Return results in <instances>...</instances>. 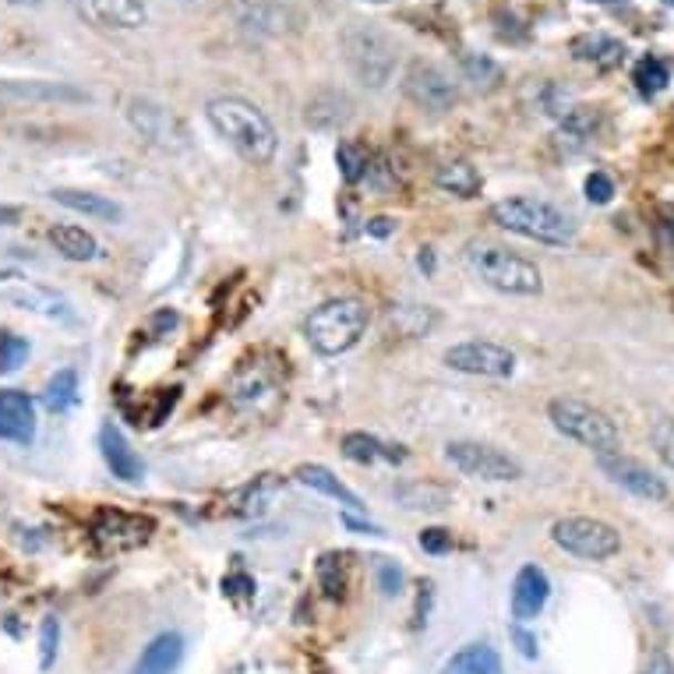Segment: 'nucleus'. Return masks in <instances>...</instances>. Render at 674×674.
I'll return each instance as SVG.
<instances>
[{
    "instance_id": "obj_36",
    "label": "nucleus",
    "mask_w": 674,
    "mask_h": 674,
    "mask_svg": "<svg viewBox=\"0 0 674 674\" xmlns=\"http://www.w3.org/2000/svg\"><path fill=\"white\" fill-rule=\"evenodd\" d=\"M25 357H29V339L0 329V375L18 371L25 364Z\"/></svg>"
},
{
    "instance_id": "obj_20",
    "label": "nucleus",
    "mask_w": 674,
    "mask_h": 674,
    "mask_svg": "<svg viewBox=\"0 0 674 674\" xmlns=\"http://www.w3.org/2000/svg\"><path fill=\"white\" fill-rule=\"evenodd\" d=\"M100 452H103V459H106L110 473L118 477V480H124V484H139V480L145 477L142 456L127 446V438L121 435V428H113V423H103V431H100Z\"/></svg>"
},
{
    "instance_id": "obj_4",
    "label": "nucleus",
    "mask_w": 674,
    "mask_h": 674,
    "mask_svg": "<svg viewBox=\"0 0 674 674\" xmlns=\"http://www.w3.org/2000/svg\"><path fill=\"white\" fill-rule=\"evenodd\" d=\"M339 47L346 57V68L364 89H385L396 74L399 47L389 32L375 22H350L339 35Z\"/></svg>"
},
{
    "instance_id": "obj_52",
    "label": "nucleus",
    "mask_w": 674,
    "mask_h": 674,
    "mask_svg": "<svg viewBox=\"0 0 674 674\" xmlns=\"http://www.w3.org/2000/svg\"><path fill=\"white\" fill-rule=\"evenodd\" d=\"M661 4H664V8H671V11H674V0H661Z\"/></svg>"
},
{
    "instance_id": "obj_23",
    "label": "nucleus",
    "mask_w": 674,
    "mask_h": 674,
    "mask_svg": "<svg viewBox=\"0 0 674 674\" xmlns=\"http://www.w3.org/2000/svg\"><path fill=\"white\" fill-rule=\"evenodd\" d=\"M50 198L57 205H64L71 212H82L89 219H106V223H118L124 216V208L106 198V195H95V191H79V187H57L50 191Z\"/></svg>"
},
{
    "instance_id": "obj_39",
    "label": "nucleus",
    "mask_w": 674,
    "mask_h": 674,
    "mask_svg": "<svg viewBox=\"0 0 674 674\" xmlns=\"http://www.w3.org/2000/svg\"><path fill=\"white\" fill-rule=\"evenodd\" d=\"M57 643H61V622H57V619H47L43 629H40V650H43L40 667H43V671H50L53 661H57Z\"/></svg>"
},
{
    "instance_id": "obj_49",
    "label": "nucleus",
    "mask_w": 674,
    "mask_h": 674,
    "mask_svg": "<svg viewBox=\"0 0 674 674\" xmlns=\"http://www.w3.org/2000/svg\"><path fill=\"white\" fill-rule=\"evenodd\" d=\"M8 4H32V8H35L40 0H8Z\"/></svg>"
},
{
    "instance_id": "obj_51",
    "label": "nucleus",
    "mask_w": 674,
    "mask_h": 674,
    "mask_svg": "<svg viewBox=\"0 0 674 674\" xmlns=\"http://www.w3.org/2000/svg\"><path fill=\"white\" fill-rule=\"evenodd\" d=\"M364 4H389V0H364Z\"/></svg>"
},
{
    "instance_id": "obj_3",
    "label": "nucleus",
    "mask_w": 674,
    "mask_h": 674,
    "mask_svg": "<svg viewBox=\"0 0 674 674\" xmlns=\"http://www.w3.org/2000/svg\"><path fill=\"white\" fill-rule=\"evenodd\" d=\"M467 262L480 276V283H488L498 294H509V297H541L544 294V276H541V268H537V262L509 252L506 244L473 241L467 247Z\"/></svg>"
},
{
    "instance_id": "obj_33",
    "label": "nucleus",
    "mask_w": 674,
    "mask_h": 674,
    "mask_svg": "<svg viewBox=\"0 0 674 674\" xmlns=\"http://www.w3.org/2000/svg\"><path fill=\"white\" fill-rule=\"evenodd\" d=\"M632 82H635V89H640V95H661L664 89H667V82H671V71H667V64L661 61V57H643L640 64H635V71H632Z\"/></svg>"
},
{
    "instance_id": "obj_16",
    "label": "nucleus",
    "mask_w": 674,
    "mask_h": 674,
    "mask_svg": "<svg viewBox=\"0 0 674 674\" xmlns=\"http://www.w3.org/2000/svg\"><path fill=\"white\" fill-rule=\"evenodd\" d=\"M0 300H8L11 307H22V312L43 315L50 321H74L71 304L61 294H53L47 286L22 276H0Z\"/></svg>"
},
{
    "instance_id": "obj_13",
    "label": "nucleus",
    "mask_w": 674,
    "mask_h": 674,
    "mask_svg": "<svg viewBox=\"0 0 674 674\" xmlns=\"http://www.w3.org/2000/svg\"><path fill=\"white\" fill-rule=\"evenodd\" d=\"M234 22L258 40H279L300 25V18L290 0H234Z\"/></svg>"
},
{
    "instance_id": "obj_28",
    "label": "nucleus",
    "mask_w": 674,
    "mask_h": 674,
    "mask_svg": "<svg viewBox=\"0 0 674 674\" xmlns=\"http://www.w3.org/2000/svg\"><path fill=\"white\" fill-rule=\"evenodd\" d=\"M435 184L446 191V195H456V198H477L484 181H480V173L470 160H449L441 163L438 173H435Z\"/></svg>"
},
{
    "instance_id": "obj_47",
    "label": "nucleus",
    "mask_w": 674,
    "mask_h": 674,
    "mask_svg": "<svg viewBox=\"0 0 674 674\" xmlns=\"http://www.w3.org/2000/svg\"><path fill=\"white\" fill-rule=\"evenodd\" d=\"M18 219H22V208H14V205H0V226H14Z\"/></svg>"
},
{
    "instance_id": "obj_25",
    "label": "nucleus",
    "mask_w": 674,
    "mask_h": 674,
    "mask_svg": "<svg viewBox=\"0 0 674 674\" xmlns=\"http://www.w3.org/2000/svg\"><path fill=\"white\" fill-rule=\"evenodd\" d=\"M50 244H53V252L61 258H68V262H95V258H100V241H95L89 229L74 226V223L50 226Z\"/></svg>"
},
{
    "instance_id": "obj_45",
    "label": "nucleus",
    "mask_w": 674,
    "mask_h": 674,
    "mask_svg": "<svg viewBox=\"0 0 674 674\" xmlns=\"http://www.w3.org/2000/svg\"><path fill=\"white\" fill-rule=\"evenodd\" d=\"M512 640L519 643V653H523V657H537V640H533V635L530 632H523V629H512Z\"/></svg>"
},
{
    "instance_id": "obj_42",
    "label": "nucleus",
    "mask_w": 674,
    "mask_h": 674,
    "mask_svg": "<svg viewBox=\"0 0 674 674\" xmlns=\"http://www.w3.org/2000/svg\"><path fill=\"white\" fill-rule=\"evenodd\" d=\"M378 583H381V593H385V596H396L399 586H402V575H399L396 565L381 562V565H378Z\"/></svg>"
},
{
    "instance_id": "obj_46",
    "label": "nucleus",
    "mask_w": 674,
    "mask_h": 674,
    "mask_svg": "<svg viewBox=\"0 0 674 674\" xmlns=\"http://www.w3.org/2000/svg\"><path fill=\"white\" fill-rule=\"evenodd\" d=\"M392 229H396V223H392V219H385V216H378V219L368 223V234H371V237H389Z\"/></svg>"
},
{
    "instance_id": "obj_53",
    "label": "nucleus",
    "mask_w": 674,
    "mask_h": 674,
    "mask_svg": "<svg viewBox=\"0 0 674 674\" xmlns=\"http://www.w3.org/2000/svg\"><path fill=\"white\" fill-rule=\"evenodd\" d=\"M181 4H187V0H181Z\"/></svg>"
},
{
    "instance_id": "obj_18",
    "label": "nucleus",
    "mask_w": 674,
    "mask_h": 674,
    "mask_svg": "<svg viewBox=\"0 0 674 674\" xmlns=\"http://www.w3.org/2000/svg\"><path fill=\"white\" fill-rule=\"evenodd\" d=\"M35 438V402L22 389H0V441L29 446Z\"/></svg>"
},
{
    "instance_id": "obj_30",
    "label": "nucleus",
    "mask_w": 674,
    "mask_h": 674,
    "mask_svg": "<svg viewBox=\"0 0 674 674\" xmlns=\"http://www.w3.org/2000/svg\"><path fill=\"white\" fill-rule=\"evenodd\" d=\"M392 498L402 509H413V512H441L452 498L441 484H431V480H410V484H399L392 491Z\"/></svg>"
},
{
    "instance_id": "obj_41",
    "label": "nucleus",
    "mask_w": 674,
    "mask_h": 674,
    "mask_svg": "<svg viewBox=\"0 0 674 674\" xmlns=\"http://www.w3.org/2000/svg\"><path fill=\"white\" fill-rule=\"evenodd\" d=\"M420 548L428 551V554H446V551L452 548V533L441 530V527L423 530V533H420Z\"/></svg>"
},
{
    "instance_id": "obj_21",
    "label": "nucleus",
    "mask_w": 674,
    "mask_h": 674,
    "mask_svg": "<svg viewBox=\"0 0 674 674\" xmlns=\"http://www.w3.org/2000/svg\"><path fill=\"white\" fill-rule=\"evenodd\" d=\"M184 661V635L181 632H160L156 640H152L142 657L134 661V671L131 674H173Z\"/></svg>"
},
{
    "instance_id": "obj_35",
    "label": "nucleus",
    "mask_w": 674,
    "mask_h": 674,
    "mask_svg": "<svg viewBox=\"0 0 674 674\" xmlns=\"http://www.w3.org/2000/svg\"><path fill=\"white\" fill-rule=\"evenodd\" d=\"M336 163H339L343 177L350 181V184L364 181V177H368V170H371V166H368V152H364L360 145H354V142H339Z\"/></svg>"
},
{
    "instance_id": "obj_17",
    "label": "nucleus",
    "mask_w": 674,
    "mask_h": 674,
    "mask_svg": "<svg viewBox=\"0 0 674 674\" xmlns=\"http://www.w3.org/2000/svg\"><path fill=\"white\" fill-rule=\"evenodd\" d=\"M0 100L14 103H85L89 95L71 82H47V79H0Z\"/></svg>"
},
{
    "instance_id": "obj_40",
    "label": "nucleus",
    "mask_w": 674,
    "mask_h": 674,
    "mask_svg": "<svg viewBox=\"0 0 674 674\" xmlns=\"http://www.w3.org/2000/svg\"><path fill=\"white\" fill-rule=\"evenodd\" d=\"M586 198L593 205H607L614 198V181L607 177L604 170H593L590 177H586Z\"/></svg>"
},
{
    "instance_id": "obj_7",
    "label": "nucleus",
    "mask_w": 674,
    "mask_h": 674,
    "mask_svg": "<svg viewBox=\"0 0 674 674\" xmlns=\"http://www.w3.org/2000/svg\"><path fill=\"white\" fill-rule=\"evenodd\" d=\"M127 124L134 127L142 142H149L160 152H184L191 145V131L181 121V113L173 106H163L160 100L149 95H131L127 100Z\"/></svg>"
},
{
    "instance_id": "obj_8",
    "label": "nucleus",
    "mask_w": 674,
    "mask_h": 674,
    "mask_svg": "<svg viewBox=\"0 0 674 674\" xmlns=\"http://www.w3.org/2000/svg\"><path fill=\"white\" fill-rule=\"evenodd\" d=\"M551 541L565 554L586 558V562H607L622 551V533L604 519L593 515H565L551 527Z\"/></svg>"
},
{
    "instance_id": "obj_19",
    "label": "nucleus",
    "mask_w": 674,
    "mask_h": 674,
    "mask_svg": "<svg viewBox=\"0 0 674 674\" xmlns=\"http://www.w3.org/2000/svg\"><path fill=\"white\" fill-rule=\"evenodd\" d=\"M551 596V580L541 565H523L515 572L512 583V619L515 622H533L544 611Z\"/></svg>"
},
{
    "instance_id": "obj_26",
    "label": "nucleus",
    "mask_w": 674,
    "mask_h": 674,
    "mask_svg": "<svg viewBox=\"0 0 674 674\" xmlns=\"http://www.w3.org/2000/svg\"><path fill=\"white\" fill-rule=\"evenodd\" d=\"M441 674H506V667L491 643H467L446 661Z\"/></svg>"
},
{
    "instance_id": "obj_31",
    "label": "nucleus",
    "mask_w": 674,
    "mask_h": 674,
    "mask_svg": "<svg viewBox=\"0 0 674 674\" xmlns=\"http://www.w3.org/2000/svg\"><path fill=\"white\" fill-rule=\"evenodd\" d=\"M43 402L50 413H68L74 402H79V371H57L50 381H47V392H43Z\"/></svg>"
},
{
    "instance_id": "obj_6",
    "label": "nucleus",
    "mask_w": 674,
    "mask_h": 674,
    "mask_svg": "<svg viewBox=\"0 0 674 674\" xmlns=\"http://www.w3.org/2000/svg\"><path fill=\"white\" fill-rule=\"evenodd\" d=\"M548 420L554 423L558 435H565L572 441H580L583 449H590L593 456H604V452H622V435H619V423H614L604 410H596L593 402L583 399H551L548 402Z\"/></svg>"
},
{
    "instance_id": "obj_32",
    "label": "nucleus",
    "mask_w": 674,
    "mask_h": 674,
    "mask_svg": "<svg viewBox=\"0 0 674 674\" xmlns=\"http://www.w3.org/2000/svg\"><path fill=\"white\" fill-rule=\"evenodd\" d=\"M596 127H601V113L590 110V106H575L565 113V121H562V131H558V139L562 142H572V145H586Z\"/></svg>"
},
{
    "instance_id": "obj_9",
    "label": "nucleus",
    "mask_w": 674,
    "mask_h": 674,
    "mask_svg": "<svg viewBox=\"0 0 674 674\" xmlns=\"http://www.w3.org/2000/svg\"><path fill=\"white\" fill-rule=\"evenodd\" d=\"M446 459L470 480H491V484H498V480H519V477H523L519 459L488 446V441H467V438L463 441H449Z\"/></svg>"
},
{
    "instance_id": "obj_37",
    "label": "nucleus",
    "mask_w": 674,
    "mask_h": 674,
    "mask_svg": "<svg viewBox=\"0 0 674 674\" xmlns=\"http://www.w3.org/2000/svg\"><path fill=\"white\" fill-rule=\"evenodd\" d=\"M650 441L657 456L674 470V417H657L650 423Z\"/></svg>"
},
{
    "instance_id": "obj_1",
    "label": "nucleus",
    "mask_w": 674,
    "mask_h": 674,
    "mask_svg": "<svg viewBox=\"0 0 674 674\" xmlns=\"http://www.w3.org/2000/svg\"><path fill=\"white\" fill-rule=\"evenodd\" d=\"M205 121L252 166L273 163V156L279 152V134L273 121H268L265 110H258L252 100H244V95H216V100H208Z\"/></svg>"
},
{
    "instance_id": "obj_34",
    "label": "nucleus",
    "mask_w": 674,
    "mask_h": 674,
    "mask_svg": "<svg viewBox=\"0 0 674 674\" xmlns=\"http://www.w3.org/2000/svg\"><path fill=\"white\" fill-rule=\"evenodd\" d=\"M459 68H463V74L473 85L494 89L498 82H502V68H498L484 53H463V57H459Z\"/></svg>"
},
{
    "instance_id": "obj_44",
    "label": "nucleus",
    "mask_w": 674,
    "mask_h": 674,
    "mask_svg": "<svg viewBox=\"0 0 674 674\" xmlns=\"http://www.w3.org/2000/svg\"><path fill=\"white\" fill-rule=\"evenodd\" d=\"M643 674H674V661L667 657L664 650H657V653H650V661H646Z\"/></svg>"
},
{
    "instance_id": "obj_50",
    "label": "nucleus",
    "mask_w": 674,
    "mask_h": 674,
    "mask_svg": "<svg viewBox=\"0 0 674 674\" xmlns=\"http://www.w3.org/2000/svg\"><path fill=\"white\" fill-rule=\"evenodd\" d=\"M590 4H622V0H590Z\"/></svg>"
},
{
    "instance_id": "obj_14",
    "label": "nucleus",
    "mask_w": 674,
    "mask_h": 674,
    "mask_svg": "<svg viewBox=\"0 0 674 674\" xmlns=\"http://www.w3.org/2000/svg\"><path fill=\"white\" fill-rule=\"evenodd\" d=\"M596 467L611 480V484L625 488L629 494L643 498V502H667V484L664 477H657L650 467H643L640 459H629L625 452H604L596 456Z\"/></svg>"
},
{
    "instance_id": "obj_12",
    "label": "nucleus",
    "mask_w": 674,
    "mask_h": 674,
    "mask_svg": "<svg viewBox=\"0 0 674 674\" xmlns=\"http://www.w3.org/2000/svg\"><path fill=\"white\" fill-rule=\"evenodd\" d=\"M156 533V519L121 509H100L92 515V541L103 551H131Z\"/></svg>"
},
{
    "instance_id": "obj_24",
    "label": "nucleus",
    "mask_w": 674,
    "mask_h": 674,
    "mask_svg": "<svg viewBox=\"0 0 674 674\" xmlns=\"http://www.w3.org/2000/svg\"><path fill=\"white\" fill-rule=\"evenodd\" d=\"M297 480L304 488H312V491H318V494H325V498H336V502L346 509V512H364V506H360V498L343 484V480L329 470V467H321V463H304V467H297V473H294Z\"/></svg>"
},
{
    "instance_id": "obj_2",
    "label": "nucleus",
    "mask_w": 674,
    "mask_h": 674,
    "mask_svg": "<svg viewBox=\"0 0 674 674\" xmlns=\"http://www.w3.org/2000/svg\"><path fill=\"white\" fill-rule=\"evenodd\" d=\"M491 223L509 229V234H519L527 241L537 244H551V247H565L575 241V223L572 216H565L562 208L544 202V198H502L491 205Z\"/></svg>"
},
{
    "instance_id": "obj_38",
    "label": "nucleus",
    "mask_w": 674,
    "mask_h": 674,
    "mask_svg": "<svg viewBox=\"0 0 674 674\" xmlns=\"http://www.w3.org/2000/svg\"><path fill=\"white\" fill-rule=\"evenodd\" d=\"M318 583L329 596H343V558L325 554L318 562Z\"/></svg>"
},
{
    "instance_id": "obj_11",
    "label": "nucleus",
    "mask_w": 674,
    "mask_h": 674,
    "mask_svg": "<svg viewBox=\"0 0 674 674\" xmlns=\"http://www.w3.org/2000/svg\"><path fill=\"white\" fill-rule=\"evenodd\" d=\"M446 364L459 375H477V378H512L515 375V354L502 343L488 339H467L446 350Z\"/></svg>"
},
{
    "instance_id": "obj_43",
    "label": "nucleus",
    "mask_w": 674,
    "mask_h": 674,
    "mask_svg": "<svg viewBox=\"0 0 674 674\" xmlns=\"http://www.w3.org/2000/svg\"><path fill=\"white\" fill-rule=\"evenodd\" d=\"M223 590H226L229 596H247V593H255V580H252V575H244V572L226 575V580H223Z\"/></svg>"
},
{
    "instance_id": "obj_27",
    "label": "nucleus",
    "mask_w": 674,
    "mask_h": 674,
    "mask_svg": "<svg viewBox=\"0 0 674 674\" xmlns=\"http://www.w3.org/2000/svg\"><path fill=\"white\" fill-rule=\"evenodd\" d=\"M350 118H354V103L336 89H325L307 103V124L318 131H339Z\"/></svg>"
},
{
    "instance_id": "obj_10",
    "label": "nucleus",
    "mask_w": 674,
    "mask_h": 674,
    "mask_svg": "<svg viewBox=\"0 0 674 674\" xmlns=\"http://www.w3.org/2000/svg\"><path fill=\"white\" fill-rule=\"evenodd\" d=\"M402 92H407L410 103H417L428 113H449L459 103V85L452 82V74L431 61H413L407 68V74H402Z\"/></svg>"
},
{
    "instance_id": "obj_48",
    "label": "nucleus",
    "mask_w": 674,
    "mask_h": 674,
    "mask_svg": "<svg viewBox=\"0 0 674 674\" xmlns=\"http://www.w3.org/2000/svg\"><path fill=\"white\" fill-rule=\"evenodd\" d=\"M423 252H428V247H423ZM431 265H435L431 252H428V255H420V268H431Z\"/></svg>"
},
{
    "instance_id": "obj_29",
    "label": "nucleus",
    "mask_w": 674,
    "mask_h": 674,
    "mask_svg": "<svg viewBox=\"0 0 674 674\" xmlns=\"http://www.w3.org/2000/svg\"><path fill=\"white\" fill-rule=\"evenodd\" d=\"M343 456L354 459V463H402L407 459V452H402L399 446H385V441H378L375 435H364V431H350L343 435Z\"/></svg>"
},
{
    "instance_id": "obj_15",
    "label": "nucleus",
    "mask_w": 674,
    "mask_h": 674,
    "mask_svg": "<svg viewBox=\"0 0 674 674\" xmlns=\"http://www.w3.org/2000/svg\"><path fill=\"white\" fill-rule=\"evenodd\" d=\"M68 8L82 18L85 25L106 32H134L149 22L145 0H68Z\"/></svg>"
},
{
    "instance_id": "obj_5",
    "label": "nucleus",
    "mask_w": 674,
    "mask_h": 674,
    "mask_svg": "<svg viewBox=\"0 0 674 674\" xmlns=\"http://www.w3.org/2000/svg\"><path fill=\"white\" fill-rule=\"evenodd\" d=\"M368 304L357 297H336L315 307L304 321V336L312 343V350L321 357H339L364 339L368 333Z\"/></svg>"
},
{
    "instance_id": "obj_22",
    "label": "nucleus",
    "mask_w": 674,
    "mask_h": 674,
    "mask_svg": "<svg viewBox=\"0 0 674 674\" xmlns=\"http://www.w3.org/2000/svg\"><path fill=\"white\" fill-rule=\"evenodd\" d=\"M572 57L575 61H583V64H593V68H619L625 61V43L622 40H614V35L607 32H583V35H575V40L569 43Z\"/></svg>"
}]
</instances>
